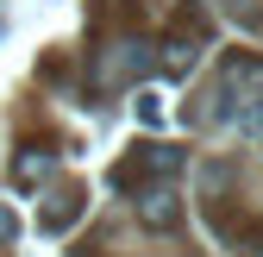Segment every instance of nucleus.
Segmentation results:
<instances>
[{
	"mask_svg": "<svg viewBox=\"0 0 263 257\" xmlns=\"http://www.w3.org/2000/svg\"><path fill=\"white\" fill-rule=\"evenodd\" d=\"M226 113L238 119V132H263V57H232L226 63Z\"/></svg>",
	"mask_w": 263,
	"mask_h": 257,
	"instance_id": "1",
	"label": "nucleus"
},
{
	"mask_svg": "<svg viewBox=\"0 0 263 257\" xmlns=\"http://www.w3.org/2000/svg\"><path fill=\"white\" fill-rule=\"evenodd\" d=\"M138 219H144L151 232H170L176 219H182V207H176V195H170V188H151V195L138 201Z\"/></svg>",
	"mask_w": 263,
	"mask_h": 257,
	"instance_id": "2",
	"label": "nucleus"
},
{
	"mask_svg": "<svg viewBox=\"0 0 263 257\" xmlns=\"http://www.w3.org/2000/svg\"><path fill=\"white\" fill-rule=\"evenodd\" d=\"M176 163H182L176 151H163V144H151V151H144V163H132V170H119V182H132V176H151V182H163V176H176Z\"/></svg>",
	"mask_w": 263,
	"mask_h": 257,
	"instance_id": "3",
	"label": "nucleus"
},
{
	"mask_svg": "<svg viewBox=\"0 0 263 257\" xmlns=\"http://www.w3.org/2000/svg\"><path fill=\"white\" fill-rule=\"evenodd\" d=\"M50 170H57V157H19V182H38Z\"/></svg>",
	"mask_w": 263,
	"mask_h": 257,
	"instance_id": "4",
	"label": "nucleus"
},
{
	"mask_svg": "<svg viewBox=\"0 0 263 257\" xmlns=\"http://www.w3.org/2000/svg\"><path fill=\"white\" fill-rule=\"evenodd\" d=\"M194 57H201V50H194V44H182V38H176V44H170V57H163V63H170V69H188V63H194Z\"/></svg>",
	"mask_w": 263,
	"mask_h": 257,
	"instance_id": "5",
	"label": "nucleus"
},
{
	"mask_svg": "<svg viewBox=\"0 0 263 257\" xmlns=\"http://www.w3.org/2000/svg\"><path fill=\"white\" fill-rule=\"evenodd\" d=\"M7 238H13V213L0 207V245H7Z\"/></svg>",
	"mask_w": 263,
	"mask_h": 257,
	"instance_id": "6",
	"label": "nucleus"
}]
</instances>
